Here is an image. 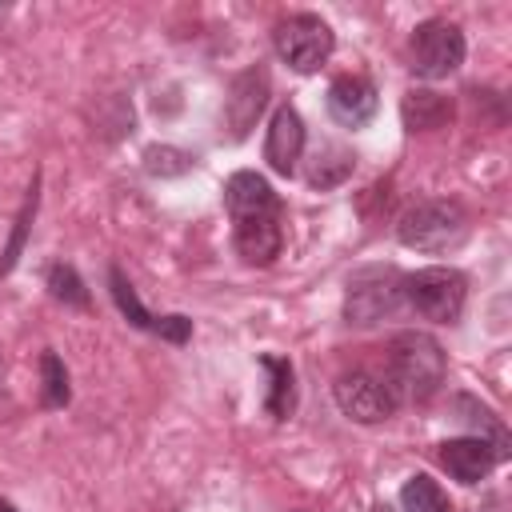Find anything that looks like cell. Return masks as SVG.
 <instances>
[{"instance_id": "6da1fadb", "label": "cell", "mask_w": 512, "mask_h": 512, "mask_svg": "<svg viewBox=\"0 0 512 512\" xmlns=\"http://www.w3.org/2000/svg\"><path fill=\"white\" fill-rule=\"evenodd\" d=\"M444 372H448V360H444V348L432 332H396L392 344H388V372L384 380L392 384L396 400L400 404H424L440 392L444 384Z\"/></svg>"}, {"instance_id": "7a4b0ae2", "label": "cell", "mask_w": 512, "mask_h": 512, "mask_svg": "<svg viewBox=\"0 0 512 512\" xmlns=\"http://www.w3.org/2000/svg\"><path fill=\"white\" fill-rule=\"evenodd\" d=\"M468 232V216L456 200H420L412 208L400 212L396 220V236L404 248L416 252H444L456 248Z\"/></svg>"}, {"instance_id": "3957f363", "label": "cell", "mask_w": 512, "mask_h": 512, "mask_svg": "<svg viewBox=\"0 0 512 512\" xmlns=\"http://www.w3.org/2000/svg\"><path fill=\"white\" fill-rule=\"evenodd\" d=\"M464 300H468V280L460 268L432 264V268H416L404 276V304L424 320L456 324L464 312Z\"/></svg>"}, {"instance_id": "277c9868", "label": "cell", "mask_w": 512, "mask_h": 512, "mask_svg": "<svg viewBox=\"0 0 512 512\" xmlns=\"http://www.w3.org/2000/svg\"><path fill=\"white\" fill-rule=\"evenodd\" d=\"M404 308V272L396 268H360L344 288V324L372 328Z\"/></svg>"}, {"instance_id": "5b68a950", "label": "cell", "mask_w": 512, "mask_h": 512, "mask_svg": "<svg viewBox=\"0 0 512 512\" xmlns=\"http://www.w3.org/2000/svg\"><path fill=\"white\" fill-rule=\"evenodd\" d=\"M464 32L452 20H424L408 40V68L420 80H448L464 64Z\"/></svg>"}, {"instance_id": "8992f818", "label": "cell", "mask_w": 512, "mask_h": 512, "mask_svg": "<svg viewBox=\"0 0 512 512\" xmlns=\"http://www.w3.org/2000/svg\"><path fill=\"white\" fill-rule=\"evenodd\" d=\"M272 44H276V56H280L292 72H316V68L332 56L336 36H332V28H328L320 16L296 12V16H288V20L276 24Z\"/></svg>"}, {"instance_id": "52a82bcc", "label": "cell", "mask_w": 512, "mask_h": 512, "mask_svg": "<svg viewBox=\"0 0 512 512\" xmlns=\"http://www.w3.org/2000/svg\"><path fill=\"white\" fill-rule=\"evenodd\" d=\"M332 396H336V408H340L348 420H356V424H384V420L396 416V408H400L392 384H388L384 376L360 372V368L336 376Z\"/></svg>"}, {"instance_id": "ba28073f", "label": "cell", "mask_w": 512, "mask_h": 512, "mask_svg": "<svg viewBox=\"0 0 512 512\" xmlns=\"http://www.w3.org/2000/svg\"><path fill=\"white\" fill-rule=\"evenodd\" d=\"M108 288H112V300H116L120 316H124L132 328H140V332H148V336H160V340H168V344H188V340H192V320L180 316V312H168V316L148 312L144 300L136 296V288L128 284V276H124L116 264L108 268Z\"/></svg>"}, {"instance_id": "9c48e42d", "label": "cell", "mask_w": 512, "mask_h": 512, "mask_svg": "<svg viewBox=\"0 0 512 512\" xmlns=\"http://www.w3.org/2000/svg\"><path fill=\"white\" fill-rule=\"evenodd\" d=\"M264 104H268V68L252 64L240 76H232V84H228V96H224V124H228V132L236 140H244L252 132V124L260 120Z\"/></svg>"}, {"instance_id": "30bf717a", "label": "cell", "mask_w": 512, "mask_h": 512, "mask_svg": "<svg viewBox=\"0 0 512 512\" xmlns=\"http://www.w3.org/2000/svg\"><path fill=\"white\" fill-rule=\"evenodd\" d=\"M324 104H328V116H332L340 128H352V132H356V128H364V124L376 116L380 96H376V84H372L368 76L348 72V76H336V80L328 84Z\"/></svg>"}, {"instance_id": "8fae6325", "label": "cell", "mask_w": 512, "mask_h": 512, "mask_svg": "<svg viewBox=\"0 0 512 512\" xmlns=\"http://www.w3.org/2000/svg\"><path fill=\"white\" fill-rule=\"evenodd\" d=\"M304 152V120L292 104H280L268 120V136H264V160L276 176H292Z\"/></svg>"}, {"instance_id": "7c38bea8", "label": "cell", "mask_w": 512, "mask_h": 512, "mask_svg": "<svg viewBox=\"0 0 512 512\" xmlns=\"http://www.w3.org/2000/svg\"><path fill=\"white\" fill-rule=\"evenodd\" d=\"M232 244L240 252L244 264H256V268H268L280 248H284V224L280 216H244V220H232Z\"/></svg>"}, {"instance_id": "4fadbf2b", "label": "cell", "mask_w": 512, "mask_h": 512, "mask_svg": "<svg viewBox=\"0 0 512 512\" xmlns=\"http://www.w3.org/2000/svg\"><path fill=\"white\" fill-rule=\"evenodd\" d=\"M436 460H440V468H444L452 480H460V484H480V480L500 464V456H496L484 440H476V436L444 440V444L436 448Z\"/></svg>"}, {"instance_id": "5bb4252c", "label": "cell", "mask_w": 512, "mask_h": 512, "mask_svg": "<svg viewBox=\"0 0 512 512\" xmlns=\"http://www.w3.org/2000/svg\"><path fill=\"white\" fill-rule=\"evenodd\" d=\"M224 208L232 220L244 216H280V196L260 172H232L224 184Z\"/></svg>"}, {"instance_id": "9a60e30c", "label": "cell", "mask_w": 512, "mask_h": 512, "mask_svg": "<svg viewBox=\"0 0 512 512\" xmlns=\"http://www.w3.org/2000/svg\"><path fill=\"white\" fill-rule=\"evenodd\" d=\"M400 120L408 132H436L452 120V100L432 88H408L400 100Z\"/></svg>"}, {"instance_id": "2e32d148", "label": "cell", "mask_w": 512, "mask_h": 512, "mask_svg": "<svg viewBox=\"0 0 512 512\" xmlns=\"http://www.w3.org/2000/svg\"><path fill=\"white\" fill-rule=\"evenodd\" d=\"M352 168H356V152H352V148H344V144L324 140V144L308 156L304 180H308V188L328 192V188H340V184L352 176Z\"/></svg>"}, {"instance_id": "e0dca14e", "label": "cell", "mask_w": 512, "mask_h": 512, "mask_svg": "<svg viewBox=\"0 0 512 512\" xmlns=\"http://www.w3.org/2000/svg\"><path fill=\"white\" fill-rule=\"evenodd\" d=\"M452 408H456V420H464L476 440H484L500 460L508 456V432H504L500 416H496L488 404H480V400H472V396H456Z\"/></svg>"}, {"instance_id": "ac0fdd59", "label": "cell", "mask_w": 512, "mask_h": 512, "mask_svg": "<svg viewBox=\"0 0 512 512\" xmlns=\"http://www.w3.org/2000/svg\"><path fill=\"white\" fill-rule=\"evenodd\" d=\"M260 368L268 372V396H264V408L272 420H284L292 408H296V372L284 356H260Z\"/></svg>"}, {"instance_id": "d6986e66", "label": "cell", "mask_w": 512, "mask_h": 512, "mask_svg": "<svg viewBox=\"0 0 512 512\" xmlns=\"http://www.w3.org/2000/svg\"><path fill=\"white\" fill-rule=\"evenodd\" d=\"M36 204H40V176H32V188H28V196H24V204H20L16 220H12V236H8V244L0 252V276H8L16 268V260L24 252V240H28V228L36 220Z\"/></svg>"}, {"instance_id": "ffe728a7", "label": "cell", "mask_w": 512, "mask_h": 512, "mask_svg": "<svg viewBox=\"0 0 512 512\" xmlns=\"http://www.w3.org/2000/svg\"><path fill=\"white\" fill-rule=\"evenodd\" d=\"M400 508H404V512H452V500H448V492H444L432 476L416 472V476H408L404 488H400Z\"/></svg>"}, {"instance_id": "44dd1931", "label": "cell", "mask_w": 512, "mask_h": 512, "mask_svg": "<svg viewBox=\"0 0 512 512\" xmlns=\"http://www.w3.org/2000/svg\"><path fill=\"white\" fill-rule=\"evenodd\" d=\"M48 292H52V300H60L64 308H80V312L92 308V296H88L80 272H76L72 264H64V260H56V264L48 268Z\"/></svg>"}, {"instance_id": "7402d4cb", "label": "cell", "mask_w": 512, "mask_h": 512, "mask_svg": "<svg viewBox=\"0 0 512 512\" xmlns=\"http://www.w3.org/2000/svg\"><path fill=\"white\" fill-rule=\"evenodd\" d=\"M72 400V384H68V368L56 352H40V404L44 408H64Z\"/></svg>"}, {"instance_id": "603a6c76", "label": "cell", "mask_w": 512, "mask_h": 512, "mask_svg": "<svg viewBox=\"0 0 512 512\" xmlns=\"http://www.w3.org/2000/svg\"><path fill=\"white\" fill-rule=\"evenodd\" d=\"M192 168H196V156L184 148H172V144H148L144 148V172L148 176L168 180V176H184Z\"/></svg>"}, {"instance_id": "cb8c5ba5", "label": "cell", "mask_w": 512, "mask_h": 512, "mask_svg": "<svg viewBox=\"0 0 512 512\" xmlns=\"http://www.w3.org/2000/svg\"><path fill=\"white\" fill-rule=\"evenodd\" d=\"M0 512H16V504L12 500H0Z\"/></svg>"}, {"instance_id": "d4e9b609", "label": "cell", "mask_w": 512, "mask_h": 512, "mask_svg": "<svg viewBox=\"0 0 512 512\" xmlns=\"http://www.w3.org/2000/svg\"><path fill=\"white\" fill-rule=\"evenodd\" d=\"M372 512H392V508H388V504H376V508H372Z\"/></svg>"}, {"instance_id": "484cf974", "label": "cell", "mask_w": 512, "mask_h": 512, "mask_svg": "<svg viewBox=\"0 0 512 512\" xmlns=\"http://www.w3.org/2000/svg\"><path fill=\"white\" fill-rule=\"evenodd\" d=\"M296 512H304V508H296Z\"/></svg>"}]
</instances>
